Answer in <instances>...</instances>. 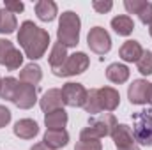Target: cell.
<instances>
[{
  "mask_svg": "<svg viewBox=\"0 0 152 150\" xmlns=\"http://www.w3.org/2000/svg\"><path fill=\"white\" fill-rule=\"evenodd\" d=\"M83 110L88 113V115H99V113L103 111V110H101V106H99V99H97V88L88 90Z\"/></svg>",
  "mask_w": 152,
  "mask_h": 150,
  "instance_id": "d4e9b609",
  "label": "cell"
},
{
  "mask_svg": "<svg viewBox=\"0 0 152 150\" xmlns=\"http://www.w3.org/2000/svg\"><path fill=\"white\" fill-rule=\"evenodd\" d=\"M87 44L94 53L106 55L112 50V37L103 27H94V28H90V32L87 36Z\"/></svg>",
  "mask_w": 152,
  "mask_h": 150,
  "instance_id": "8992f818",
  "label": "cell"
},
{
  "mask_svg": "<svg viewBox=\"0 0 152 150\" xmlns=\"http://www.w3.org/2000/svg\"><path fill=\"white\" fill-rule=\"evenodd\" d=\"M99 140L101 138H96V136L80 133V140L76 143L75 150H103V145H101Z\"/></svg>",
  "mask_w": 152,
  "mask_h": 150,
  "instance_id": "603a6c76",
  "label": "cell"
},
{
  "mask_svg": "<svg viewBox=\"0 0 152 150\" xmlns=\"http://www.w3.org/2000/svg\"><path fill=\"white\" fill-rule=\"evenodd\" d=\"M112 138H113V143L117 150L118 149H126V147H131L134 145V134H133V129L126 124H117V127L112 133Z\"/></svg>",
  "mask_w": 152,
  "mask_h": 150,
  "instance_id": "7c38bea8",
  "label": "cell"
},
{
  "mask_svg": "<svg viewBox=\"0 0 152 150\" xmlns=\"http://www.w3.org/2000/svg\"><path fill=\"white\" fill-rule=\"evenodd\" d=\"M12 50H14V46H12L11 41L0 39V66L5 64V60H7V57H9V53H11Z\"/></svg>",
  "mask_w": 152,
  "mask_h": 150,
  "instance_id": "4316f807",
  "label": "cell"
},
{
  "mask_svg": "<svg viewBox=\"0 0 152 150\" xmlns=\"http://www.w3.org/2000/svg\"><path fill=\"white\" fill-rule=\"evenodd\" d=\"M80 16L73 11H66L60 14L58 28H57V42H60L66 48H75L80 42Z\"/></svg>",
  "mask_w": 152,
  "mask_h": 150,
  "instance_id": "7a4b0ae2",
  "label": "cell"
},
{
  "mask_svg": "<svg viewBox=\"0 0 152 150\" xmlns=\"http://www.w3.org/2000/svg\"><path fill=\"white\" fill-rule=\"evenodd\" d=\"M88 90L81 83H66L62 87V101L66 106L71 108H83L87 101Z\"/></svg>",
  "mask_w": 152,
  "mask_h": 150,
  "instance_id": "52a82bcc",
  "label": "cell"
},
{
  "mask_svg": "<svg viewBox=\"0 0 152 150\" xmlns=\"http://www.w3.org/2000/svg\"><path fill=\"white\" fill-rule=\"evenodd\" d=\"M67 124V113L66 110H55L44 115V125L48 127V131H55V129H64Z\"/></svg>",
  "mask_w": 152,
  "mask_h": 150,
  "instance_id": "e0dca14e",
  "label": "cell"
},
{
  "mask_svg": "<svg viewBox=\"0 0 152 150\" xmlns=\"http://www.w3.org/2000/svg\"><path fill=\"white\" fill-rule=\"evenodd\" d=\"M118 55L124 62H138L140 57L143 55V48L138 41H126L120 50H118Z\"/></svg>",
  "mask_w": 152,
  "mask_h": 150,
  "instance_id": "9a60e30c",
  "label": "cell"
},
{
  "mask_svg": "<svg viewBox=\"0 0 152 150\" xmlns=\"http://www.w3.org/2000/svg\"><path fill=\"white\" fill-rule=\"evenodd\" d=\"M118 150H140V147L134 143V145H131V147H126V149H118Z\"/></svg>",
  "mask_w": 152,
  "mask_h": 150,
  "instance_id": "836d02e7",
  "label": "cell"
},
{
  "mask_svg": "<svg viewBox=\"0 0 152 150\" xmlns=\"http://www.w3.org/2000/svg\"><path fill=\"white\" fill-rule=\"evenodd\" d=\"M149 27H151V28H149V32H151V37H152V23L149 25Z\"/></svg>",
  "mask_w": 152,
  "mask_h": 150,
  "instance_id": "d590c367",
  "label": "cell"
},
{
  "mask_svg": "<svg viewBox=\"0 0 152 150\" xmlns=\"http://www.w3.org/2000/svg\"><path fill=\"white\" fill-rule=\"evenodd\" d=\"M106 78H108L112 83L122 85V83H126V81L129 79V69H127V66L118 64V62L110 64V66L106 67Z\"/></svg>",
  "mask_w": 152,
  "mask_h": 150,
  "instance_id": "ac0fdd59",
  "label": "cell"
},
{
  "mask_svg": "<svg viewBox=\"0 0 152 150\" xmlns=\"http://www.w3.org/2000/svg\"><path fill=\"white\" fill-rule=\"evenodd\" d=\"M117 118L112 113H103V115H96L94 118L88 120V125L81 131L85 134L96 136V138H104V136H112L113 129L117 127Z\"/></svg>",
  "mask_w": 152,
  "mask_h": 150,
  "instance_id": "277c9868",
  "label": "cell"
},
{
  "mask_svg": "<svg viewBox=\"0 0 152 150\" xmlns=\"http://www.w3.org/2000/svg\"><path fill=\"white\" fill-rule=\"evenodd\" d=\"M41 79H42V71H41V67H39L37 64H34V62L28 64V66H25L20 71V81L21 83H27V85L36 87Z\"/></svg>",
  "mask_w": 152,
  "mask_h": 150,
  "instance_id": "44dd1931",
  "label": "cell"
},
{
  "mask_svg": "<svg viewBox=\"0 0 152 150\" xmlns=\"http://www.w3.org/2000/svg\"><path fill=\"white\" fill-rule=\"evenodd\" d=\"M88 66H90V60H88L87 53H83V51H76V53H73V55L67 57V60L64 62V66H62L58 71H55L53 74L55 76L81 74V73H85V71L88 69Z\"/></svg>",
  "mask_w": 152,
  "mask_h": 150,
  "instance_id": "5b68a950",
  "label": "cell"
},
{
  "mask_svg": "<svg viewBox=\"0 0 152 150\" xmlns=\"http://www.w3.org/2000/svg\"><path fill=\"white\" fill-rule=\"evenodd\" d=\"M112 28L115 30V34L118 36H131L133 30H134V21L131 16L127 14H120V16H115L112 20Z\"/></svg>",
  "mask_w": 152,
  "mask_h": 150,
  "instance_id": "ffe728a7",
  "label": "cell"
},
{
  "mask_svg": "<svg viewBox=\"0 0 152 150\" xmlns=\"http://www.w3.org/2000/svg\"><path fill=\"white\" fill-rule=\"evenodd\" d=\"M36 14L41 21H53L58 14V9H57V4L53 0H39L36 4Z\"/></svg>",
  "mask_w": 152,
  "mask_h": 150,
  "instance_id": "2e32d148",
  "label": "cell"
},
{
  "mask_svg": "<svg viewBox=\"0 0 152 150\" xmlns=\"http://www.w3.org/2000/svg\"><path fill=\"white\" fill-rule=\"evenodd\" d=\"M20 87V79L16 78H5L2 79V90H0V97L5 99V101H14V95H16V90Z\"/></svg>",
  "mask_w": 152,
  "mask_h": 150,
  "instance_id": "cb8c5ba5",
  "label": "cell"
},
{
  "mask_svg": "<svg viewBox=\"0 0 152 150\" xmlns=\"http://www.w3.org/2000/svg\"><path fill=\"white\" fill-rule=\"evenodd\" d=\"M97 99H99V106L103 111H115L120 104V94L113 87L97 88Z\"/></svg>",
  "mask_w": 152,
  "mask_h": 150,
  "instance_id": "30bf717a",
  "label": "cell"
},
{
  "mask_svg": "<svg viewBox=\"0 0 152 150\" xmlns=\"http://www.w3.org/2000/svg\"><path fill=\"white\" fill-rule=\"evenodd\" d=\"M69 141V133L66 129H55V131H48L44 133L42 143L48 147L50 150H58L62 147H66Z\"/></svg>",
  "mask_w": 152,
  "mask_h": 150,
  "instance_id": "5bb4252c",
  "label": "cell"
},
{
  "mask_svg": "<svg viewBox=\"0 0 152 150\" xmlns=\"http://www.w3.org/2000/svg\"><path fill=\"white\" fill-rule=\"evenodd\" d=\"M12 131L21 140H34L39 134V125H37V122L32 120V118H21V120H18L14 124Z\"/></svg>",
  "mask_w": 152,
  "mask_h": 150,
  "instance_id": "4fadbf2b",
  "label": "cell"
},
{
  "mask_svg": "<svg viewBox=\"0 0 152 150\" xmlns=\"http://www.w3.org/2000/svg\"><path fill=\"white\" fill-rule=\"evenodd\" d=\"M18 28V20L7 9H0V34H12Z\"/></svg>",
  "mask_w": 152,
  "mask_h": 150,
  "instance_id": "7402d4cb",
  "label": "cell"
},
{
  "mask_svg": "<svg viewBox=\"0 0 152 150\" xmlns=\"http://www.w3.org/2000/svg\"><path fill=\"white\" fill-rule=\"evenodd\" d=\"M149 103L152 104V83H151V92H149Z\"/></svg>",
  "mask_w": 152,
  "mask_h": 150,
  "instance_id": "e575fe53",
  "label": "cell"
},
{
  "mask_svg": "<svg viewBox=\"0 0 152 150\" xmlns=\"http://www.w3.org/2000/svg\"><path fill=\"white\" fill-rule=\"evenodd\" d=\"M30 150H50V149H48L44 143H37V145H34V147H32Z\"/></svg>",
  "mask_w": 152,
  "mask_h": 150,
  "instance_id": "d6a6232c",
  "label": "cell"
},
{
  "mask_svg": "<svg viewBox=\"0 0 152 150\" xmlns=\"http://www.w3.org/2000/svg\"><path fill=\"white\" fill-rule=\"evenodd\" d=\"M138 18H140V21L143 25H151L152 23V2H145L142 11L138 12Z\"/></svg>",
  "mask_w": 152,
  "mask_h": 150,
  "instance_id": "83f0119b",
  "label": "cell"
},
{
  "mask_svg": "<svg viewBox=\"0 0 152 150\" xmlns=\"http://www.w3.org/2000/svg\"><path fill=\"white\" fill-rule=\"evenodd\" d=\"M149 92H151V83L147 79H134L127 88L129 103L136 104V106L149 103Z\"/></svg>",
  "mask_w": 152,
  "mask_h": 150,
  "instance_id": "ba28073f",
  "label": "cell"
},
{
  "mask_svg": "<svg viewBox=\"0 0 152 150\" xmlns=\"http://www.w3.org/2000/svg\"><path fill=\"white\" fill-rule=\"evenodd\" d=\"M136 66H138V71L143 76H151L152 74V51H143V55L140 57Z\"/></svg>",
  "mask_w": 152,
  "mask_h": 150,
  "instance_id": "484cf974",
  "label": "cell"
},
{
  "mask_svg": "<svg viewBox=\"0 0 152 150\" xmlns=\"http://www.w3.org/2000/svg\"><path fill=\"white\" fill-rule=\"evenodd\" d=\"M39 106L44 111V115L55 110H62L64 101H62V90L60 88H50L48 92H44V95L39 99Z\"/></svg>",
  "mask_w": 152,
  "mask_h": 150,
  "instance_id": "8fae6325",
  "label": "cell"
},
{
  "mask_svg": "<svg viewBox=\"0 0 152 150\" xmlns=\"http://www.w3.org/2000/svg\"><path fill=\"white\" fill-rule=\"evenodd\" d=\"M11 117H12L11 111H9L5 106H2V104H0V129H2V127H5V125L11 122Z\"/></svg>",
  "mask_w": 152,
  "mask_h": 150,
  "instance_id": "1f68e13d",
  "label": "cell"
},
{
  "mask_svg": "<svg viewBox=\"0 0 152 150\" xmlns=\"http://www.w3.org/2000/svg\"><path fill=\"white\" fill-rule=\"evenodd\" d=\"M67 57H69V55H67V48L62 46L60 42H55L53 48H51V53H50V57H48L51 71H53V73L58 71V69L64 66V62L67 60Z\"/></svg>",
  "mask_w": 152,
  "mask_h": 150,
  "instance_id": "d6986e66",
  "label": "cell"
},
{
  "mask_svg": "<svg viewBox=\"0 0 152 150\" xmlns=\"http://www.w3.org/2000/svg\"><path fill=\"white\" fill-rule=\"evenodd\" d=\"M0 90H2V78H0Z\"/></svg>",
  "mask_w": 152,
  "mask_h": 150,
  "instance_id": "8d00e7d4",
  "label": "cell"
},
{
  "mask_svg": "<svg viewBox=\"0 0 152 150\" xmlns=\"http://www.w3.org/2000/svg\"><path fill=\"white\" fill-rule=\"evenodd\" d=\"M36 101H37V90H36V87L20 81V87L16 90V95H14V101L12 103L20 110H30L36 104Z\"/></svg>",
  "mask_w": 152,
  "mask_h": 150,
  "instance_id": "9c48e42d",
  "label": "cell"
},
{
  "mask_svg": "<svg viewBox=\"0 0 152 150\" xmlns=\"http://www.w3.org/2000/svg\"><path fill=\"white\" fill-rule=\"evenodd\" d=\"M133 134L134 140L145 147H152V111L145 110L133 117Z\"/></svg>",
  "mask_w": 152,
  "mask_h": 150,
  "instance_id": "3957f363",
  "label": "cell"
},
{
  "mask_svg": "<svg viewBox=\"0 0 152 150\" xmlns=\"http://www.w3.org/2000/svg\"><path fill=\"white\" fill-rule=\"evenodd\" d=\"M18 42L23 48L27 58L39 60L41 57H44V53L50 46V34L44 28L37 27L34 21H23L20 25Z\"/></svg>",
  "mask_w": 152,
  "mask_h": 150,
  "instance_id": "6da1fadb",
  "label": "cell"
},
{
  "mask_svg": "<svg viewBox=\"0 0 152 150\" xmlns=\"http://www.w3.org/2000/svg\"><path fill=\"white\" fill-rule=\"evenodd\" d=\"M92 7H94V11H96V12L104 14V12L112 11L113 2H112V0H94V2H92Z\"/></svg>",
  "mask_w": 152,
  "mask_h": 150,
  "instance_id": "f1b7e54d",
  "label": "cell"
},
{
  "mask_svg": "<svg viewBox=\"0 0 152 150\" xmlns=\"http://www.w3.org/2000/svg\"><path fill=\"white\" fill-rule=\"evenodd\" d=\"M143 5H145V0H126L124 2V7L129 14H138Z\"/></svg>",
  "mask_w": 152,
  "mask_h": 150,
  "instance_id": "f546056e",
  "label": "cell"
},
{
  "mask_svg": "<svg viewBox=\"0 0 152 150\" xmlns=\"http://www.w3.org/2000/svg\"><path fill=\"white\" fill-rule=\"evenodd\" d=\"M4 9H7V11L12 12V14H20V12L25 9V5H23L21 2H12V0H9V2H5Z\"/></svg>",
  "mask_w": 152,
  "mask_h": 150,
  "instance_id": "4dcf8cb0",
  "label": "cell"
}]
</instances>
